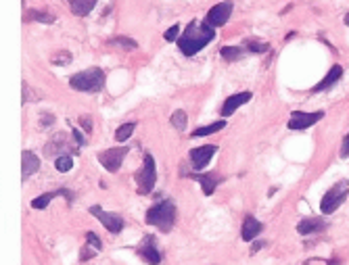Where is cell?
Returning <instances> with one entry per match:
<instances>
[{
  "mask_svg": "<svg viewBox=\"0 0 349 265\" xmlns=\"http://www.w3.org/2000/svg\"><path fill=\"white\" fill-rule=\"evenodd\" d=\"M214 38H216V32L209 23L190 21L186 32L178 38V48L182 50V54H186V57H192V54H197L201 48H205Z\"/></svg>",
  "mask_w": 349,
  "mask_h": 265,
  "instance_id": "obj_1",
  "label": "cell"
},
{
  "mask_svg": "<svg viewBox=\"0 0 349 265\" xmlns=\"http://www.w3.org/2000/svg\"><path fill=\"white\" fill-rule=\"evenodd\" d=\"M176 215H178V211H176L174 201L165 199L157 205H153L147 211V224L159 228L161 232H170L176 224Z\"/></svg>",
  "mask_w": 349,
  "mask_h": 265,
  "instance_id": "obj_2",
  "label": "cell"
},
{
  "mask_svg": "<svg viewBox=\"0 0 349 265\" xmlns=\"http://www.w3.org/2000/svg\"><path fill=\"white\" fill-rule=\"evenodd\" d=\"M69 86L80 92H101L105 86V71L101 67H90L69 77Z\"/></svg>",
  "mask_w": 349,
  "mask_h": 265,
  "instance_id": "obj_3",
  "label": "cell"
},
{
  "mask_svg": "<svg viewBox=\"0 0 349 265\" xmlns=\"http://www.w3.org/2000/svg\"><path fill=\"white\" fill-rule=\"evenodd\" d=\"M347 194H349V182H347V180H341V182H337L332 188H328L324 192L322 201H320V211H322L324 215L334 213L345 203Z\"/></svg>",
  "mask_w": 349,
  "mask_h": 265,
  "instance_id": "obj_4",
  "label": "cell"
},
{
  "mask_svg": "<svg viewBox=\"0 0 349 265\" xmlns=\"http://www.w3.org/2000/svg\"><path fill=\"white\" fill-rule=\"evenodd\" d=\"M136 180V190L138 194H149L153 188H155L157 182V169H155V159L153 155H145V163H143V169L134 175Z\"/></svg>",
  "mask_w": 349,
  "mask_h": 265,
  "instance_id": "obj_5",
  "label": "cell"
},
{
  "mask_svg": "<svg viewBox=\"0 0 349 265\" xmlns=\"http://www.w3.org/2000/svg\"><path fill=\"white\" fill-rule=\"evenodd\" d=\"M125 155H128V148H125V146H117V148L101 150L99 155H96V159H99V163L105 167L109 173H115L119 167H121V161L125 159Z\"/></svg>",
  "mask_w": 349,
  "mask_h": 265,
  "instance_id": "obj_6",
  "label": "cell"
},
{
  "mask_svg": "<svg viewBox=\"0 0 349 265\" xmlns=\"http://www.w3.org/2000/svg\"><path fill=\"white\" fill-rule=\"evenodd\" d=\"M90 213L101 221V224L111 232V234H119L123 230V217L119 213H113V211H105V209H101L99 205L90 207Z\"/></svg>",
  "mask_w": 349,
  "mask_h": 265,
  "instance_id": "obj_7",
  "label": "cell"
},
{
  "mask_svg": "<svg viewBox=\"0 0 349 265\" xmlns=\"http://www.w3.org/2000/svg\"><path fill=\"white\" fill-rule=\"evenodd\" d=\"M136 253L141 255L149 265H159L161 259H163V257H161V250H159V246H157V240H155V236H153V234L145 236V240L138 244Z\"/></svg>",
  "mask_w": 349,
  "mask_h": 265,
  "instance_id": "obj_8",
  "label": "cell"
},
{
  "mask_svg": "<svg viewBox=\"0 0 349 265\" xmlns=\"http://www.w3.org/2000/svg\"><path fill=\"white\" fill-rule=\"evenodd\" d=\"M324 117L322 111H314V113H303V111H295L289 117V128L291 130H308L314 123H318Z\"/></svg>",
  "mask_w": 349,
  "mask_h": 265,
  "instance_id": "obj_9",
  "label": "cell"
},
{
  "mask_svg": "<svg viewBox=\"0 0 349 265\" xmlns=\"http://www.w3.org/2000/svg\"><path fill=\"white\" fill-rule=\"evenodd\" d=\"M218 146L216 144H205V146H199V148H192L190 150V161H192V167L194 171H203L207 163L212 161V157L216 155Z\"/></svg>",
  "mask_w": 349,
  "mask_h": 265,
  "instance_id": "obj_10",
  "label": "cell"
},
{
  "mask_svg": "<svg viewBox=\"0 0 349 265\" xmlns=\"http://www.w3.org/2000/svg\"><path fill=\"white\" fill-rule=\"evenodd\" d=\"M230 13H232V3H220L216 7L209 9L207 13V17H205V23H209L212 27H220V25H224L228 19H230Z\"/></svg>",
  "mask_w": 349,
  "mask_h": 265,
  "instance_id": "obj_11",
  "label": "cell"
},
{
  "mask_svg": "<svg viewBox=\"0 0 349 265\" xmlns=\"http://www.w3.org/2000/svg\"><path fill=\"white\" fill-rule=\"evenodd\" d=\"M57 197H65L67 203L72 205L74 199H76V194H74L72 190H67V188L54 190V192H46V194H40V197H36V199L32 201V207H34V209H46V207L50 205V201H52V199H57Z\"/></svg>",
  "mask_w": 349,
  "mask_h": 265,
  "instance_id": "obj_12",
  "label": "cell"
},
{
  "mask_svg": "<svg viewBox=\"0 0 349 265\" xmlns=\"http://www.w3.org/2000/svg\"><path fill=\"white\" fill-rule=\"evenodd\" d=\"M261 230H263V224L259 219H255L253 215H245L243 228H241V238L245 242H251V240H255L257 236L261 234Z\"/></svg>",
  "mask_w": 349,
  "mask_h": 265,
  "instance_id": "obj_13",
  "label": "cell"
},
{
  "mask_svg": "<svg viewBox=\"0 0 349 265\" xmlns=\"http://www.w3.org/2000/svg\"><path fill=\"white\" fill-rule=\"evenodd\" d=\"M188 178H192V180H197V182H201V190H203V194H214L216 192V188H218V184H222L224 182V178H220L218 173H203V175H199V173H190Z\"/></svg>",
  "mask_w": 349,
  "mask_h": 265,
  "instance_id": "obj_14",
  "label": "cell"
},
{
  "mask_svg": "<svg viewBox=\"0 0 349 265\" xmlns=\"http://www.w3.org/2000/svg\"><path fill=\"white\" fill-rule=\"evenodd\" d=\"M40 169V159L34 155L32 150H23L21 152V180H27Z\"/></svg>",
  "mask_w": 349,
  "mask_h": 265,
  "instance_id": "obj_15",
  "label": "cell"
},
{
  "mask_svg": "<svg viewBox=\"0 0 349 265\" xmlns=\"http://www.w3.org/2000/svg\"><path fill=\"white\" fill-rule=\"evenodd\" d=\"M341 77H343V67H341V65H332V67L328 69V73L324 75V79L320 81L318 86L312 88V92L318 94V92H322V90H328V88H332Z\"/></svg>",
  "mask_w": 349,
  "mask_h": 265,
  "instance_id": "obj_16",
  "label": "cell"
},
{
  "mask_svg": "<svg viewBox=\"0 0 349 265\" xmlns=\"http://www.w3.org/2000/svg\"><path fill=\"white\" fill-rule=\"evenodd\" d=\"M251 101V92H239V94H232L230 99L224 103V107H222V117H230L232 113L239 107L247 105Z\"/></svg>",
  "mask_w": 349,
  "mask_h": 265,
  "instance_id": "obj_17",
  "label": "cell"
},
{
  "mask_svg": "<svg viewBox=\"0 0 349 265\" xmlns=\"http://www.w3.org/2000/svg\"><path fill=\"white\" fill-rule=\"evenodd\" d=\"M326 228V224L320 217H305L301 219L299 224H297V232L301 236H312V234H318V232H322Z\"/></svg>",
  "mask_w": 349,
  "mask_h": 265,
  "instance_id": "obj_18",
  "label": "cell"
},
{
  "mask_svg": "<svg viewBox=\"0 0 349 265\" xmlns=\"http://www.w3.org/2000/svg\"><path fill=\"white\" fill-rule=\"evenodd\" d=\"M94 5H96V0H69V9H72V13L78 17L88 15V13L94 9Z\"/></svg>",
  "mask_w": 349,
  "mask_h": 265,
  "instance_id": "obj_19",
  "label": "cell"
},
{
  "mask_svg": "<svg viewBox=\"0 0 349 265\" xmlns=\"http://www.w3.org/2000/svg\"><path fill=\"white\" fill-rule=\"evenodd\" d=\"M226 128V121L222 119V121H216V123H209V125H205V128H199V130H194L190 136L192 138H203V136H209V134H216V132H220V130H224Z\"/></svg>",
  "mask_w": 349,
  "mask_h": 265,
  "instance_id": "obj_20",
  "label": "cell"
},
{
  "mask_svg": "<svg viewBox=\"0 0 349 265\" xmlns=\"http://www.w3.org/2000/svg\"><path fill=\"white\" fill-rule=\"evenodd\" d=\"M25 21H40V23H54L57 17L50 15V13L44 11H27L25 13Z\"/></svg>",
  "mask_w": 349,
  "mask_h": 265,
  "instance_id": "obj_21",
  "label": "cell"
},
{
  "mask_svg": "<svg viewBox=\"0 0 349 265\" xmlns=\"http://www.w3.org/2000/svg\"><path fill=\"white\" fill-rule=\"evenodd\" d=\"M220 54H222V59H226L228 63H232V61H239V59L245 57V48H239V46H224V48L220 50Z\"/></svg>",
  "mask_w": 349,
  "mask_h": 265,
  "instance_id": "obj_22",
  "label": "cell"
},
{
  "mask_svg": "<svg viewBox=\"0 0 349 265\" xmlns=\"http://www.w3.org/2000/svg\"><path fill=\"white\" fill-rule=\"evenodd\" d=\"M109 44L121 46V48H125V50H136V48H138V42L132 40V38H128V36H115V38H111Z\"/></svg>",
  "mask_w": 349,
  "mask_h": 265,
  "instance_id": "obj_23",
  "label": "cell"
},
{
  "mask_svg": "<svg viewBox=\"0 0 349 265\" xmlns=\"http://www.w3.org/2000/svg\"><path fill=\"white\" fill-rule=\"evenodd\" d=\"M134 130H136V123H134V121L119 125V128L115 130V140H117V142H125V140H128V138L134 134Z\"/></svg>",
  "mask_w": 349,
  "mask_h": 265,
  "instance_id": "obj_24",
  "label": "cell"
},
{
  "mask_svg": "<svg viewBox=\"0 0 349 265\" xmlns=\"http://www.w3.org/2000/svg\"><path fill=\"white\" fill-rule=\"evenodd\" d=\"M245 48H247L249 52H255V54H263L266 50H270V46L266 44V42H261V40H253V38L245 40Z\"/></svg>",
  "mask_w": 349,
  "mask_h": 265,
  "instance_id": "obj_25",
  "label": "cell"
},
{
  "mask_svg": "<svg viewBox=\"0 0 349 265\" xmlns=\"http://www.w3.org/2000/svg\"><path fill=\"white\" fill-rule=\"evenodd\" d=\"M186 121H188V117H186V113H184L182 109H178V111H174V113H172V125H174L178 132H184Z\"/></svg>",
  "mask_w": 349,
  "mask_h": 265,
  "instance_id": "obj_26",
  "label": "cell"
},
{
  "mask_svg": "<svg viewBox=\"0 0 349 265\" xmlns=\"http://www.w3.org/2000/svg\"><path fill=\"white\" fill-rule=\"evenodd\" d=\"M50 63L52 65H61V67L69 65V63H72V52H69V50H57L50 57Z\"/></svg>",
  "mask_w": 349,
  "mask_h": 265,
  "instance_id": "obj_27",
  "label": "cell"
},
{
  "mask_svg": "<svg viewBox=\"0 0 349 265\" xmlns=\"http://www.w3.org/2000/svg\"><path fill=\"white\" fill-rule=\"evenodd\" d=\"M54 167H57L61 173H67L74 167V161H72V157H69V155H61V157H57V161H54Z\"/></svg>",
  "mask_w": 349,
  "mask_h": 265,
  "instance_id": "obj_28",
  "label": "cell"
},
{
  "mask_svg": "<svg viewBox=\"0 0 349 265\" xmlns=\"http://www.w3.org/2000/svg\"><path fill=\"white\" fill-rule=\"evenodd\" d=\"M96 255H99V250H96L94 246H90V244H86L82 248V253H80V261H88V259H94Z\"/></svg>",
  "mask_w": 349,
  "mask_h": 265,
  "instance_id": "obj_29",
  "label": "cell"
},
{
  "mask_svg": "<svg viewBox=\"0 0 349 265\" xmlns=\"http://www.w3.org/2000/svg\"><path fill=\"white\" fill-rule=\"evenodd\" d=\"M86 242L90 244V246H94L96 250H101L103 248V242H101V238L96 236L94 232H86Z\"/></svg>",
  "mask_w": 349,
  "mask_h": 265,
  "instance_id": "obj_30",
  "label": "cell"
},
{
  "mask_svg": "<svg viewBox=\"0 0 349 265\" xmlns=\"http://www.w3.org/2000/svg\"><path fill=\"white\" fill-rule=\"evenodd\" d=\"M21 88H23V103H32L34 99L38 101V96H40V94H34V92H32V88H30V83H23V86H21Z\"/></svg>",
  "mask_w": 349,
  "mask_h": 265,
  "instance_id": "obj_31",
  "label": "cell"
},
{
  "mask_svg": "<svg viewBox=\"0 0 349 265\" xmlns=\"http://www.w3.org/2000/svg\"><path fill=\"white\" fill-rule=\"evenodd\" d=\"M80 125H82L84 132L90 134V132H92V117H90V115H82V117H80Z\"/></svg>",
  "mask_w": 349,
  "mask_h": 265,
  "instance_id": "obj_32",
  "label": "cell"
},
{
  "mask_svg": "<svg viewBox=\"0 0 349 265\" xmlns=\"http://www.w3.org/2000/svg\"><path fill=\"white\" fill-rule=\"evenodd\" d=\"M178 32H180V27H178V25H172L170 30H167V32L163 34V38H165L167 42H172V40H178Z\"/></svg>",
  "mask_w": 349,
  "mask_h": 265,
  "instance_id": "obj_33",
  "label": "cell"
},
{
  "mask_svg": "<svg viewBox=\"0 0 349 265\" xmlns=\"http://www.w3.org/2000/svg\"><path fill=\"white\" fill-rule=\"evenodd\" d=\"M72 136H74V140L78 142V146H84V144H86V136H84V134H82L78 128H74V130H72Z\"/></svg>",
  "mask_w": 349,
  "mask_h": 265,
  "instance_id": "obj_34",
  "label": "cell"
},
{
  "mask_svg": "<svg viewBox=\"0 0 349 265\" xmlns=\"http://www.w3.org/2000/svg\"><path fill=\"white\" fill-rule=\"evenodd\" d=\"M341 157H349V134L343 138V144H341Z\"/></svg>",
  "mask_w": 349,
  "mask_h": 265,
  "instance_id": "obj_35",
  "label": "cell"
},
{
  "mask_svg": "<svg viewBox=\"0 0 349 265\" xmlns=\"http://www.w3.org/2000/svg\"><path fill=\"white\" fill-rule=\"evenodd\" d=\"M54 121V117L50 115V113H44V115H42V123H44V125H50Z\"/></svg>",
  "mask_w": 349,
  "mask_h": 265,
  "instance_id": "obj_36",
  "label": "cell"
},
{
  "mask_svg": "<svg viewBox=\"0 0 349 265\" xmlns=\"http://www.w3.org/2000/svg\"><path fill=\"white\" fill-rule=\"evenodd\" d=\"M261 246H263V242H261V240H257V242H253V246H251V255H255V253H257V250H259Z\"/></svg>",
  "mask_w": 349,
  "mask_h": 265,
  "instance_id": "obj_37",
  "label": "cell"
},
{
  "mask_svg": "<svg viewBox=\"0 0 349 265\" xmlns=\"http://www.w3.org/2000/svg\"><path fill=\"white\" fill-rule=\"evenodd\" d=\"M293 36H295V32H289V34H287V36H285V42H289V40H291V38H293Z\"/></svg>",
  "mask_w": 349,
  "mask_h": 265,
  "instance_id": "obj_38",
  "label": "cell"
},
{
  "mask_svg": "<svg viewBox=\"0 0 349 265\" xmlns=\"http://www.w3.org/2000/svg\"><path fill=\"white\" fill-rule=\"evenodd\" d=\"M326 265H339V261H337V259H332V261H326Z\"/></svg>",
  "mask_w": 349,
  "mask_h": 265,
  "instance_id": "obj_39",
  "label": "cell"
},
{
  "mask_svg": "<svg viewBox=\"0 0 349 265\" xmlns=\"http://www.w3.org/2000/svg\"><path fill=\"white\" fill-rule=\"evenodd\" d=\"M345 25H349V13H347V17H345Z\"/></svg>",
  "mask_w": 349,
  "mask_h": 265,
  "instance_id": "obj_40",
  "label": "cell"
}]
</instances>
